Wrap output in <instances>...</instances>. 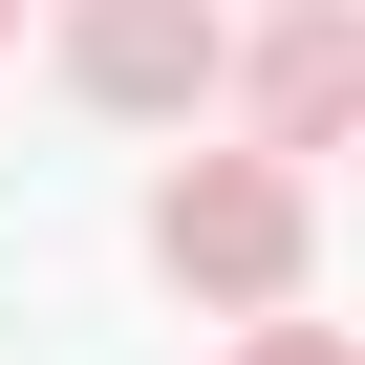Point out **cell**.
Listing matches in <instances>:
<instances>
[{"label": "cell", "instance_id": "6da1fadb", "mask_svg": "<svg viewBox=\"0 0 365 365\" xmlns=\"http://www.w3.org/2000/svg\"><path fill=\"white\" fill-rule=\"evenodd\" d=\"M322 258V194H301V150H172L150 172V279L172 301H215V322H279Z\"/></svg>", "mask_w": 365, "mask_h": 365}, {"label": "cell", "instance_id": "7a4b0ae2", "mask_svg": "<svg viewBox=\"0 0 365 365\" xmlns=\"http://www.w3.org/2000/svg\"><path fill=\"white\" fill-rule=\"evenodd\" d=\"M215 65H237L215 0H65V86H86V108H129V129H194V108H215Z\"/></svg>", "mask_w": 365, "mask_h": 365}, {"label": "cell", "instance_id": "3957f363", "mask_svg": "<svg viewBox=\"0 0 365 365\" xmlns=\"http://www.w3.org/2000/svg\"><path fill=\"white\" fill-rule=\"evenodd\" d=\"M215 108H237V150H344V108H365V22H344V0H279V22L215 65Z\"/></svg>", "mask_w": 365, "mask_h": 365}, {"label": "cell", "instance_id": "277c9868", "mask_svg": "<svg viewBox=\"0 0 365 365\" xmlns=\"http://www.w3.org/2000/svg\"><path fill=\"white\" fill-rule=\"evenodd\" d=\"M237 365H365V344H344V322H301V301H279V322H258V344H237Z\"/></svg>", "mask_w": 365, "mask_h": 365}, {"label": "cell", "instance_id": "5b68a950", "mask_svg": "<svg viewBox=\"0 0 365 365\" xmlns=\"http://www.w3.org/2000/svg\"><path fill=\"white\" fill-rule=\"evenodd\" d=\"M0 43H22V0H0Z\"/></svg>", "mask_w": 365, "mask_h": 365}]
</instances>
